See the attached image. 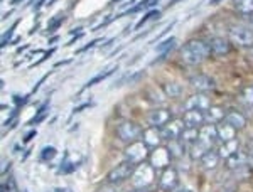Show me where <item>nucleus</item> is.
Segmentation results:
<instances>
[{
  "label": "nucleus",
  "mask_w": 253,
  "mask_h": 192,
  "mask_svg": "<svg viewBox=\"0 0 253 192\" xmlns=\"http://www.w3.org/2000/svg\"><path fill=\"white\" fill-rule=\"evenodd\" d=\"M181 54V61L189 66H198L203 61H206L211 54L210 44H206L205 40H189L179 51Z\"/></svg>",
  "instance_id": "1"
},
{
  "label": "nucleus",
  "mask_w": 253,
  "mask_h": 192,
  "mask_svg": "<svg viewBox=\"0 0 253 192\" xmlns=\"http://www.w3.org/2000/svg\"><path fill=\"white\" fill-rule=\"evenodd\" d=\"M142 135H144L142 126L133 123V121H122V123L117 126V137L128 145L133 144V142H137Z\"/></svg>",
  "instance_id": "2"
},
{
  "label": "nucleus",
  "mask_w": 253,
  "mask_h": 192,
  "mask_svg": "<svg viewBox=\"0 0 253 192\" xmlns=\"http://www.w3.org/2000/svg\"><path fill=\"white\" fill-rule=\"evenodd\" d=\"M135 169H137V163H133V162H122L120 165H117L113 170H110L108 175H107V182L108 184H122V182H125V181H128L130 177L133 175V172H135Z\"/></svg>",
  "instance_id": "3"
},
{
  "label": "nucleus",
  "mask_w": 253,
  "mask_h": 192,
  "mask_svg": "<svg viewBox=\"0 0 253 192\" xmlns=\"http://www.w3.org/2000/svg\"><path fill=\"white\" fill-rule=\"evenodd\" d=\"M156 179V169H154L150 163H142L135 169V172L132 175V182L133 186L138 187V189H145L147 186L154 182Z\"/></svg>",
  "instance_id": "4"
},
{
  "label": "nucleus",
  "mask_w": 253,
  "mask_h": 192,
  "mask_svg": "<svg viewBox=\"0 0 253 192\" xmlns=\"http://www.w3.org/2000/svg\"><path fill=\"white\" fill-rule=\"evenodd\" d=\"M231 42L240 47H253V31L247 26H231L230 31Z\"/></svg>",
  "instance_id": "5"
},
{
  "label": "nucleus",
  "mask_w": 253,
  "mask_h": 192,
  "mask_svg": "<svg viewBox=\"0 0 253 192\" xmlns=\"http://www.w3.org/2000/svg\"><path fill=\"white\" fill-rule=\"evenodd\" d=\"M150 155L149 152V147H147L145 142H133V144H130L128 147H126L125 150V157L128 162H133V163H140L144 162L147 157Z\"/></svg>",
  "instance_id": "6"
},
{
  "label": "nucleus",
  "mask_w": 253,
  "mask_h": 192,
  "mask_svg": "<svg viewBox=\"0 0 253 192\" xmlns=\"http://www.w3.org/2000/svg\"><path fill=\"white\" fill-rule=\"evenodd\" d=\"M170 116L172 115L167 108H154L147 115V123H149V126H154V128H162L170 121Z\"/></svg>",
  "instance_id": "7"
},
{
  "label": "nucleus",
  "mask_w": 253,
  "mask_h": 192,
  "mask_svg": "<svg viewBox=\"0 0 253 192\" xmlns=\"http://www.w3.org/2000/svg\"><path fill=\"white\" fill-rule=\"evenodd\" d=\"M186 130V125H184V121L182 120H172V121H169L166 126H162V138L164 140H169V142H172V140H179V138L182 137V132Z\"/></svg>",
  "instance_id": "8"
},
{
  "label": "nucleus",
  "mask_w": 253,
  "mask_h": 192,
  "mask_svg": "<svg viewBox=\"0 0 253 192\" xmlns=\"http://www.w3.org/2000/svg\"><path fill=\"white\" fill-rule=\"evenodd\" d=\"M216 140H218V128H216L214 123H205L201 126V130H199V138L198 142L199 144H203L206 147V149H211Z\"/></svg>",
  "instance_id": "9"
},
{
  "label": "nucleus",
  "mask_w": 253,
  "mask_h": 192,
  "mask_svg": "<svg viewBox=\"0 0 253 192\" xmlns=\"http://www.w3.org/2000/svg\"><path fill=\"white\" fill-rule=\"evenodd\" d=\"M170 152L169 149H164V147H157V149L152 150V154H150V165L154 167V169H167V165H169L170 162Z\"/></svg>",
  "instance_id": "10"
},
{
  "label": "nucleus",
  "mask_w": 253,
  "mask_h": 192,
  "mask_svg": "<svg viewBox=\"0 0 253 192\" xmlns=\"http://www.w3.org/2000/svg\"><path fill=\"white\" fill-rule=\"evenodd\" d=\"M179 186V174L172 167H167L159 177V187L162 191H174Z\"/></svg>",
  "instance_id": "11"
},
{
  "label": "nucleus",
  "mask_w": 253,
  "mask_h": 192,
  "mask_svg": "<svg viewBox=\"0 0 253 192\" xmlns=\"http://www.w3.org/2000/svg\"><path fill=\"white\" fill-rule=\"evenodd\" d=\"M182 121H184L186 128H198V126H203L206 121L205 112H201V110H186L184 116H182Z\"/></svg>",
  "instance_id": "12"
},
{
  "label": "nucleus",
  "mask_w": 253,
  "mask_h": 192,
  "mask_svg": "<svg viewBox=\"0 0 253 192\" xmlns=\"http://www.w3.org/2000/svg\"><path fill=\"white\" fill-rule=\"evenodd\" d=\"M189 83H191V86H193L196 91H199V93H206V91H210V89L214 88V81L211 79L210 76H206V75L191 76Z\"/></svg>",
  "instance_id": "13"
},
{
  "label": "nucleus",
  "mask_w": 253,
  "mask_h": 192,
  "mask_svg": "<svg viewBox=\"0 0 253 192\" xmlns=\"http://www.w3.org/2000/svg\"><path fill=\"white\" fill-rule=\"evenodd\" d=\"M210 47H211V54L218 56V58H221V56H226L228 52L231 51L230 40H226L224 38H214V39H211L210 40Z\"/></svg>",
  "instance_id": "14"
},
{
  "label": "nucleus",
  "mask_w": 253,
  "mask_h": 192,
  "mask_svg": "<svg viewBox=\"0 0 253 192\" xmlns=\"http://www.w3.org/2000/svg\"><path fill=\"white\" fill-rule=\"evenodd\" d=\"M184 106H186V110H201V112H206V110L211 108V103H210V98L208 96L194 95L186 101Z\"/></svg>",
  "instance_id": "15"
},
{
  "label": "nucleus",
  "mask_w": 253,
  "mask_h": 192,
  "mask_svg": "<svg viewBox=\"0 0 253 192\" xmlns=\"http://www.w3.org/2000/svg\"><path fill=\"white\" fill-rule=\"evenodd\" d=\"M142 137H144V142L149 149H157L162 142V132H159V130L154 128V126H150L149 130H145Z\"/></svg>",
  "instance_id": "16"
},
{
  "label": "nucleus",
  "mask_w": 253,
  "mask_h": 192,
  "mask_svg": "<svg viewBox=\"0 0 253 192\" xmlns=\"http://www.w3.org/2000/svg\"><path fill=\"white\" fill-rule=\"evenodd\" d=\"M224 123H228L230 126H233V128L238 132V130H243L245 126H247V118H245L242 113L238 112H230L226 113V116H224Z\"/></svg>",
  "instance_id": "17"
},
{
  "label": "nucleus",
  "mask_w": 253,
  "mask_h": 192,
  "mask_svg": "<svg viewBox=\"0 0 253 192\" xmlns=\"http://www.w3.org/2000/svg\"><path fill=\"white\" fill-rule=\"evenodd\" d=\"M219 154L218 152H214V150H208V152L203 155L201 157V165H203V169L205 170H214L216 167H218V163H219Z\"/></svg>",
  "instance_id": "18"
},
{
  "label": "nucleus",
  "mask_w": 253,
  "mask_h": 192,
  "mask_svg": "<svg viewBox=\"0 0 253 192\" xmlns=\"http://www.w3.org/2000/svg\"><path fill=\"white\" fill-rule=\"evenodd\" d=\"M245 165H248V154H243V152H240V150L231 155V157L226 158V167L230 170H236Z\"/></svg>",
  "instance_id": "19"
},
{
  "label": "nucleus",
  "mask_w": 253,
  "mask_h": 192,
  "mask_svg": "<svg viewBox=\"0 0 253 192\" xmlns=\"http://www.w3.org/2000/svg\"><path fill=\"white\" fill-rule=\"evenodd\" d=\"M238 150H240V144H238L236 138H233V140L223 142L221 147H219V150H218V154H219V157H223L224 160H226L228 157H231V155L236 154Z\"/></svg>",
  "instance_id": "20"
},
{
  "label": "nucleus",
  "mask_w": 253,
  "mask_h": 192,
  "mask_svg": "<svg viewBox=\"0 0 253 192\" xmlns=\"http://www.w3.org/2000/svg\"><path fill=\"white\" fill-rule=\"evenodd\" d=\"M169 152L172 157L175 158H181V157H184V154H186V142L182 140V138H179V140H172V142H169Z\"/></svg>",
  "instance_id": "21"
},
{
  "label": "nucleus",
  "mask_w": 253,
  "mask_h": 192,
  "mask_svg": "<svg viewBox=\"0 0 253 192\" xmlns=\"http://www.w3.org/2000/svg\"><path fill=\"white\" fill-rule=\"evenodd\" d=\"M216 128H218V138L221 142H228V140H233V138H236L235 137L236 130L228 123H224V121H223V125H218Z\"/></svg>",
  "instance_id": "22"
},
{
  "label": "nucleus",
  "mask_w": 253,
  "mask_h": 192,
  "mask_svg": "<svg viewBox=\"0 0 253 192\" xmlns=\"http://www.w3.org/2000/svg\"><path fill=\"white\" fill-rule=\"evenodd\" d=\"M205 116L208 120V123H218V121H223L224 120V112L223 108H218V106H211L210 110L205 112Z\"/></svg>",
  "instance_id": "23"
},
{
  "label": "nucleus",
  "mask_w": 253,
  "mask_h": 192,
  "mask_svg": "<svg viewBox=\"0 0 253 192\" xmlns=\"http://www.w3.org/2000/svg\"><path fill=\"white\" fill-rule=\"evenodd\" d=\"M117 71V68H108V69H105V71H101V73H98V75L95 77H91V79L88 81L86 84H84L83 88H81V91H84V89H88V88H91V86H95L96 83H100V81H103V79H107L108 76H112L113 73Z\"/></svg>",
  "instance_id": "24"
},
{
  "label": "nucleus",
  "mask_w": 253,
  "mask_h": 192,
  "mask_svg": "<svg viewBox=\"0 0 253 192\" xmlns=\"http://www.w3.org/2000/svg\"><path fill=\"white\" fill-rule=\"evenodd\" d=\"M233 7L240 14L245 15L253 14V0H233Z\"/></svg>",
  "instance_id": "25"
},
{
  "label": "nucleus",
  "mask_w": 253,
  "mask_h": 192,
  "mask_svg": "<svg viewBox=\"0 0 253 192\" xmlns=\"http://www.w3.org/2000/svg\"><path fill=\"white\" fill-rule=\"evenodd\" d=\"M164 91H166V96L169 98H177L182 95V86L177 83H167L164 86Z\"/></svg>",
  "instance_id": "26"
},
{
  "label": "nucleus",
  "mask_w": 253,
  "mask_h": 192,
  "mask_svg": "<svg viewBox=\"0 0 253 192\" xmlns=\"http://www.w3.org/2000/svg\"><path fill=\"white\" fill-rule=\"evenodd\" d=\"M208 150L210 149H206L203 144H199V142H194L193 147H191V157L194 158V160H201V157L205 155Z\"/></svg>",
  "instance_id": "27"
},
{
  "label": "nucleus",
  "mask_w": 253,
  "mask_h": 192,
  "mask_svg": "<svg viewBox=\"0 0 253 192\" xmlns=\"http://www.w3.org/2000/svg\"><path fill=\"white\" fill-rule=\"evenodd\" d=\"M240 101L247 106H253V84L252 86H247L240 93Z\"/></svg>",
  "instance_id": "28"
},
{
  "label": "nucleus",
  "mask_w": 253,
  "mask_h": 192,
  "mask_svg": "<svg viewBox=\"0 0 253 192\" xmlns=\"http://www.w3.org/2000/svg\"><path fill=\"white\" fill-rule=\"evenodd\" d=\"M182 140L184 142H198V138H199V130L198 128H186L184 132H182Z\"/></svg>",
  "instance_id": "29"
},
{
  "label": "nucleus",
  "mask_w": 253,
  "mask_h": 192,
  "mask_svg": "<svg viewBox=\"0 0 253 192\" xmlns=\"http://www.w3.org/2000/svg\"><path fill=\"white\" fill-rule=\"evenodd\" d=\"M174 42H175V38H169V39L162 40L161 44H157V46H156V51H157V52H164V54H167V52H169L170 49L174 47Z\"/></svg>",
  "instance_id": "30"
},
{
  "label": "nucleus",
  "mask_w": 253,
  "mask_h": 192,
  "mask_svg": "<svg viewBox=\"0 0 253 192\" xmlns=\"http://www.w3.org/2000/svg\"><path fill=\"white\" fill-rule=\"evenodd\" d=\"M159 15H161V12H159V10H150V12H147L145 17H142V19L135 24V31L140 29V27L144 26V24L149 22L150 19H159Z\"/></svg>",
  "instance_id": "31"
},
{
  "label": "nucleus",
  "mask_w": 253,
  "mask_h": 192,
  "mask_svg": "<svg viewBox=\"0 0 253 192\" xmlns=\"http://www.w3.org/2000/svg\"><path fill=\"white\" fill-rule=\"evenodd\" d=\"M56 154H58V150H56L54 147H51V145H49V147H44L42 152H41V160H42V162L52 160V158L56 157Z\"/></svg>",
  "instance_id": "32"
},
{
  "label": "nucleus",
  "mask_w": 253,
  "mask_h": 192,
  "mask_svg": "<svg viewBox=\"0 0 253 192\" xmlns=\"http://www.w3.org/2000/svg\"><path fill=\"white\" fill-rule=\"evenodd\" d=\"M64 22V17L63 15H56V17H52L51 20H49L47 24V32H54L58 27H61V24Z\"/></svg>",
  "instance_id": "33"
},
{
  "label": "nucleus",
  "mask_w": 253,
  "mask_h": 192,
  "mask_svg": "<svg viewBox=\"0 0 253 192\" xmlns=\"http://www.w3.org/2000/svg\"><path fill=\"white\" fill-rule=\"evenodd\" d=\"M17 24H19V22H15V24H14V26H12V27H10V29H9V31H7V32H5V34H3V36H2V44H0V46H2V47H5V46H7V44H9V42H10V38H12V34H14V32H15V27H17Z\"/></svg>",
  "instance_id": "34"
},
{
  "label": "nucleus",
  "mask_w": 253,
  "mask_h": 192,
  "mask_svg": "<svg viewBox=\"0 0 253 192\" xmlns=\"http://www.w3.org/2000/svg\"><path fill=\"white\" fill-rule=\"evenodd\" d=\"M46 118H47V113H36V116L29 120V125H38L41 121L46 120Z\"/></svg>",
  "instance_id": "35"
},
{
  "label": "nucleus",
  "mask_w": 253,
  "mask_h": 192,
  "mask_svg": "<svg viewBox=\"0 0 253 192\" xmlns=\"http://www.w3.org/2000/svg\"><path fill=\"white\" fill-rule=\"evenodd\" d=\"M27 98H29V96H24V98L14 96V103H15V106H17V108H20V106H22V105H24V103H26V101H27Z\"/></svg>",
  "instance_id": "36"
},
{
  "label": "nucleus",
  "mask_w": 253,
  "mask_h": 192,
  "mask_svg": "<svg viewBox=\"0 0 253 192\" xmlns=\"http://www.w3.org/2000/svg\"><path fill=\"white\" fill-rule=\"evenodd\" d=\"M34 137H36V130H31V132H29V133H26V137H24V144H27V142H31Z\"/></svg>",
  "instance_id": "37"
},
{
  "label": "nucleus",
  "mask_w": 253,
  "mask_h": 192,
  "mask_svg": "<svg viewBox=\"0 0 253 192\" xmlns=\"http://www.w3.org/2000/svg\"><path fill=\"white\" fill-rule=\"evenodd\" d=\"M218 192H236V187L230 184V186H223Z\"/></svg>",
  "instance_id": "38"
},
{
  "label": "nucleus",
  "mask_w": 253,
  "mask_h": 192,
  "mask_svg": "<svg viewBox=\"0 0 253 192\" xmlns=\"http://www.w3.org/2000/svg\"><path fill=\"white\" fill-rule=\"evenodd\" d=\"M88 106H91V103H83V105H80L78 108H75V110H73V115H75V113L83 112V110H84V108H88Z\"/></svg>",
  "instance_id": "39"
},
{
  "label": "nucleus",
  "mask_w": 253,
  "mask_h": 192,
  "mask_svg": "<svg viewBox=\"0 0 253 192\" xmlns=\"http://www.w3.org/2000/svg\"><path fill=\"white\" fill-rule=\"evenodd\" d=\"M49 192H73V191L68 189V187H56V189H51Z\"/></svg>",
  "instance_id": "40"
},
{
  "label": "nucleus",
  "mask_w": 253,
  "mask_h": 192,
  "mask_svg": "<svg viewBox=\"0 0 253 192\" xmlns=\"http://www.w3.org/2000/svg\"><path fill=\"white\" fill-rule=\"evenodd\" d=\"M52 52H54V49H51V51H47L46 54H44V58H42V59H39V61H38V63H36V64H41V63H42V61H46L47 58H51V54H52Z\"/></svg>",
  "instance_id": "41"
},
{
  "label": "nucleus",
  "mask_w": 253,
  "mask_h": 192,
  "mask_svg": "<svg viewBox=\"0 0 253 192\" xmlns=\"http://www.w3.org/2000/svg\"><path fill=\"white\" fill-rule=\"evenodd\" d=\"M96 42H100V40H93V42H91V44H88V46L81 47V49H80V52H84V51H88V49H91L93 46H95V44H96Z\"/></svg>",
  "instance_id": "42"
},
{
  "label": "nucleus",
  "mask_w": 253,
  "mask_h": 192,
  "mask_svg": "<svg viewBox=\"0 0 253 192\" xmlns=\"http://www.w3.org/2000/svg\"><path fill=\"white\" fill-rule=\"evenodd\" d=\"M44 3H46V0H38V3H36V5H34V9H36V10L41 9V7H42Z\"/></svg>",
  "instance_id": "43"
},
{
  "label": "nucleus",
  "mask_w": 253,
  "mask_h": 192,
  "mask_svg": "<svg viewBox=\"0 0 253 192\" xmlns=\"http://www.w3.org/2000/svg\"><path fill=\"white\" fill-rule=\"evenodd\" d=\"M248 165L253 167V150L252 152H248Z\"/></svg>",
  "instance_id": "44"
},
{
  "label": "nucleus",
  "mask_w": 253,
  "mask_h": 192,
  "mask_svg": "<svg viewBox=\"0 0 253 192\" xmlns=\"http://www.w3.org/2000/svg\"><path fill=\"white\" fill-rule=\"evenodd\" d=\"M20 2H22V0H12V5H17V3H20Z\"/></svg>",
  "instance_id": "45"
},
{
  "label": "nucleus",
  "mask_w": 253,
  "mask_h": 192,
  "mask_svg": "<svg viewBox=\"0 0 253 192\" xmlns=\"http://www.w3.org/2000/svg\"><path fill=\"white\" fill-rule=\"evenodd\" d=\"M219 2H221V0H211V5H216V3H219Z\"/></svg>",
  "instance_id": "46"
},
{
  "label": "nucleus",
  "mask_w": 253,
  "mask_h": 192,
  "mask_svg": "<svg viewBox=\"0 0 253 192\" xmlns=\"http://www.w3.org/2000/svg\"><path fill=\"white\" fill-rule=\"evenodd\" d=\"M179 2V0H170V3H169V5H174V3H177Z\"/></svg>",
  "instance_id": "47"
},
{
  "label": "nucleus",
  "mask_w": 253,
  "mask_h": 192,
  "mask_svg": "<svg viewBox=\"0 0 253 192\" xmlns=\"http://www.w3.org/2000/svg\"><path fill=\"white\" fill-rule=\"evenodd\" d=\"M182 192H191V191H182Z\"/></svg>",
  "instance_id": "48"
}]
</instances>
